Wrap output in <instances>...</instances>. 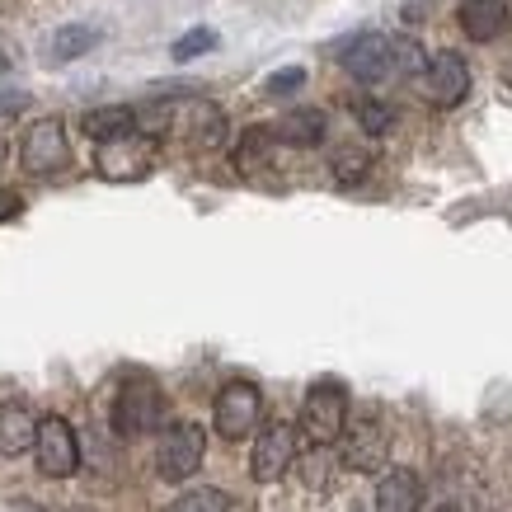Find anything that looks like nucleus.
I'll return each mask as SVG.
<instances>
[{
  "mask_svg": "<svg viewBox=\"0 0 512 512\" xmlns=\"http://www.w3.org/2000/svg\"><path fill=\"white\" fill-rule=\"evenodd\" d=\"M301 85H306V71H301V66H287V71H273V76H268L264 90L273 94V99H282V94L301 90Z\"/></svg>",
  "mask_w": 512,
  "mask_h": 512,
  "instance_id": "nucleus-22",
  "label": "nucleus"
},
{
  "mask_svg": "<svg viewBox=\"0 0 512 512\" xmlns=\"http://www.w3.org/2000/svg\"><path fill=\"white\" fill-rule=\"evenodd\" d=\"M268 146H273V132L268 127H249L240 137V146H235V165L245 174H254L259 165H268Z\"/></svg>",
  "mask_w": 512,
  "mask_h": 512,
  "instance_id": "nucleus-18",
  "label": "nucleus"
},
{
  "mask_svg": "<svg viewBox=\"0 0 512 512\" xmlns=\"http://www.w3.org/2000/svg\"><path fill=\"white\" fill-rule=\"evenodd\" d=\"M33 456H38V470H43L47 480H66V475H76L80 470V442H76V433H71V423L57 419V414L38 419Z\"/></svg>",
  "mask_w": 512,
  "mask_h": 512,
  "instance_id": "nucleus-5",
  "label": "nucleus"
},
{
  "mask_svg": "<svg viewBox=\"0 0 512 512\" xmlns=\"http://www.w3.org/2000/svg\"><path fill=\"white\" fill-rule=\"evenodd\" d=\"M94 43H99V29L94 24H62V29L52 33V43H47V62H76V57H85V52H94Z\"/></svg>",
  "mask_w": 512,
  "mask_h": 512,
  "instance_id": "nucleus-16",
  "label": "nucleus"
},
{
  "mask_svg": "<svg viewBox=\"0 0 512 512\" xmlns=\"http://www.w3.org/2000/svg\"><path fill=\"white\" fill-rule=\"evenodd\" d=\"M5 156H10V146H5V137H0V160H5Z\"/></svg>",
  "mask_w": 512,
  "mask_h": 512,
  "instance_id": "nucleus-27",
  "label": "nucleus"
},
{
  "mask_svg": "<svg viewBox=\"0 0 512 512\" xmlns=\"http://www.w3.org/2000/svg\"><path fill=\"white\" fill-rule=\"evenodd\" d=\"M202 447H207V433H202L198 423H174L156 447L160 480H188L202 466Z\"/></svg>",
  "mask_w": 512,
  "mask_h": 512,
  "instance_id": "nucleus-7",
  "label": "nucleus"
},
{
  "mask_svg": "<svg viewBox=\"0 0 512 512\" xmlns=\"http://www.w3.org/2000/svg\"><path fill=\"white\" fill-rule=\"evenodd\" d=\"M33 437H38V419L24 404H5L0 409V451L5 456H24V451H33Z\"/></svg>",
  "mask_w": 512,
  "mask_h": 512,
  "instance_id": "nucleus-15",
  "label": "nucleus"
},
{
  "mask_svg": "<svg viewBox=\"0 0 512 512\" xmlns=\"http://www.w3.org/2000/svg\"><path fill=\"white\" fill-rule=\"evenodd\" d=\"M19 217V193H10V188H0V221Z\"/></svg>",
  "mask_w": 512,
  "mask_h": 512,
  "instance_id": "nucleus-25",
  "label": "nucleus"
},
{
  "mask_svg": "<svg viewBox=\"0 0 512 512\" xmlns=\"http://www.w3.org/2000/svg\"><path fill=\"white\" fill-rule=\"evenodd\" d=\"M264 419V395L254 381H226L217 390V404H212V428H217L226 442H240L259 428Z\"/></svg>",
  "mask_w": 512,
  "mask_h": 512,
  "instance_id": "nucleus-4",
  "label": "nucleus"
},
{
  "mask_svg": "<svg viewBox=\"0 0 512 512\" xmlns=\"http://www.w3.org/2000/svg\"><path fill=\"white\" fill-rule=\"evenodd\" d=\"M343 71L362 85H376V80L395 76V43L386 33H362L348 52H343Z\"/></svg>",
  "mask_w": 512,
  "mask_h": 512,
  "instance_id": "nucleus-9",
  "label": "nucleus"
},
{
  "mask_svg": "<svg viewBox=\"0 0 512 512\" xmlns=\"http://www.w3.org/2000/svg\"><path fill=\"white\" fill-rule=\"evenodd\" d=\"M170 512H231V498L221 494V489H188V494H179L170 503Z\"/></svg>",
  "mask_w": 512,
  "mask_h": 512,
  "instance_id": "nucleus-19",
  "label": "nucleus"
},
{
  "mask_svg": "<svg viewBox=\"0 0 512 512\" xmlns=\"http://www.w3.org/2000/svg\"><path fill=\"white\" fill-rule=\"evenodd\" d=\"M437 512H461V508H451V503H447V508H437Z\"/></svg>",
  "mask_w": 512,
  "mask_h": 512,
  "instance_id": "nucleus-28",
  "label": "nucleus"
},
{
  "mask_svg": "<svg viewBox=\"0 0 512 512\" xmlns=\"http://www.w3.org/2000/svg\"><path fill=\"white\" fill-rule=\"evenodd\" d=\"M357 123H362V132H372V137H381V132H390V123H395V113H390L386 104H376V99H362V104H357Z\"/></svg>",
  "mask_w": 512,
  "mask_h": 512,
  "instance_id": "nucleus-21",
  "label": "nucleus"
},
{
  "mask_svg": "<svg viewBox=\"0 0 512 512\" xmlns=\"http://www.w3.org/2000/svg\"><path fill=\"white\" fill-rule=\"evenodd\" d=\"M19 165H24L29 174H38V179L66 170V165H71L66 127L57 123V118H38V123L24 132V141H19Z\"/></svg>",
  "mask_w": 512,
  "mask_h": 512,
  "instance_id": "nucleus-6",
  "label": "nucleus"
},
{
  "mask_svg": "<svg viewBox=\"0 0 512 512\" xmlns=\"http://www.w3.org/2000/svg\"><path fill=\"white\" fill-rule=\"evenodd\" d=\"M296 461V428L287 423H268L264 433L254 437V456H249V470H254V480L259 484H273L282 480Z\"/></svg>",
  "mask_w": 512,
  "mask_h": 512,
  "instance_id": "nucleus-8",
  "label": "nucleus"
},
{
  "mask_svg": "<svg viewBox=\"0 0 512 512\" xmlns=\"http://www.w3.org/2000/svg\"><path fill=\"white\" fill-rule=\"evenodd\" d=\"M268 132H273V141H287V146H320V137H325V113L292 109V113H282L278 127H268Z\"/></svg>",
  "mask_w": 512,
  "mask_h": 512,
  "instance_id": "nucleus-14",
  "label": "nucleus"
},
{
  "mask_svg": "<svg viewBox=\"0 0 512 512\" xmlns=\"http://www.w3.org/2000/svg\"><path fill=\"white\" fill-rule=\"evenodd\" d=\"M343 428H348V390H343V381L325 376V381H315L306 390L296 433L306 437L311 447H334V442H343Z\"/></svg>",
  "mask_w": 512,
  "mask_h": 512,
  "instance_id": "nucleus-1",
  "label": "nucleus"
},
{
  "mask_svg": "<svg viewBox=\"0 0 512 512\" xmlns=\"http://www.w3.org/2000/svg\"><path fill=\"white\" fill-rule=\"evenodd\" d=\"M423 85H428V99H433L437 109H456L470 94V66L456 52H437L423 66Z\"/></svg>",
  "mask_w": 512,
  "mask_h": 512,
  "instance_id": "nucleus-10",
  "label": "nucleus"
},
{
  "mask_svg": "<svg viewBox=\"0 0 512 512\" xmlns=\"http://www.w3.org/2000/svg\"><path fill=\"white\" fill-rule=\"evenodd\" d=\"M10 76V57H5V52H0V80Z\"/></svg>",
  "mask_w": 512,
  "mask_h": 512,
  "instance_id": "nucleus-26",
  "label": "nucleus"
},
{
  "mask_svg": "<svg viewBox=\"0 0 512 512\" xmlns=\"http://www.w3.org/2000/svg\"><path fill=\"white\" fill-rule=\"evenodd\" d=\"M217 47V29H188L179 43L170 47L174 62H193V57H202V52H212Z\"/></svg>",
  "mask_w": 512,
  "mask_h": 512,
  "instance_id": "nucleus-20",
  "label": "nucleus"
},
{
  "mask_svg": "<svg viewBox=\"0 0 512 512\" xmlns=\"http://www.w3.org/2000/svg\"><path fill=\"white\" fill-rule=\"evenodd\" d=\"M85 137L90 141H113L123 137V132H137V109H127V104H109V109H94L85 113Z\"/></svg>",
  "mask_w": 512,
  "mask_h": 512,
  "instance_id": "nucleus-17",
  "label": "nucleus"
},
{
  "mask_svg": "<svg viewBox=\"0 0 512 512\" xmlns=\"http://www.w3.org/2000/svg\"><path fill=\"white\" fill-rule=\"evenodd\" d=\"M423 508V484L414 470H386L376 480V512H419Z\"/></svg>",
  "mask_w": 512,
  "mask_h": 512,
  "instance_id": "nucleus-11",
  "label": "nucleus"
},
{
  "mask_svg": "<svg viewBox=\"0 0 512 512\" xmlns=\"http://www.w3.org/2000/svg\"><path fill=\"white\" fill-rule=\"evenodd\" d=\"M348 437V447H343V461L353 470H376L381 466V456H386V433H381V423L376 419H362L353 428H343Z\"/></svg>",
  "mask_w": 512,
  "mask_h": 512,
  "instance_id": "nucleus-13",
  "label": "nucleus"
},
{
  "mask_svg": "<svg viewBox=\"0 0 512 512\" xmlns=\"http://www.w3.org/2000/svg\"><path fill=\"white\" fill-rule=\"evenodd\" d=\"M160 419H165V395L151 376H127L118 400H113V428L118 437H141L156 433Z\"/></svg>",
  "mask_w": 512,
  "mask_h": 512,
  "instance_id": "nucleus-2",
  "label": "nucleus"
},
{
  "mask_svg": "<svg viewBox=\"0 0 512 512\" xmlns=\"http://www.w3.org/2000/svg\"><path fill=\"white\" fill-rule=\"evenodd\" d=\"M362 170H367V156H362V151H343V156L334 160V174H339L343 184H353Z\"/></svg>",
  "mask_w": 512,
  "mask_h": 512,
  "instance_id": "nucleus-23",
  "label": "nucleus"
},
{
  "mask_svg": "<svg viewBox=\"0 0 512 512\" xmlns=\"http://www.w3.org/2000/svg\"><path fill=\"white\" fill-rule=\"evenodd\" d=\"M461 29L470 43H494L508 33V0H466L461 5Z\"/></svg>",
  "mask_w": 512,
  "mask_h": 512,
  "instance_id": "nucleus-12",
  "label": "nucleus"
},
{
  "mask_svg": "<svg viewBox=\"0 0 512 512\" xmlns=\"http://www.w3.org/2000/svg\"><path fill=\"white\" fill-rule=\"evenodd\" d=\"M24 104H29V94H24V90H15V85H5V80H0V118H10V113H19V109H24Z\"/></svg>",
  "mask_w": 512,
  "mask_h": 512,
  "instance_id": "nucleus-24",
  "label": "nucleus"
},
{
  "mask_svg": "<svg viewBox=\"0 0 512 512\" xmlns=\"http://www.w3.org/2000/svg\"><path fill=\"white\" fill-rule=\"evenodd\" d=\"M156 165V141L146 137V132H123V137L113 141H99V151H94V170L104 174L109 184H132V179H146Z\"/></svg>",
  "mask_w": 512,
  "mask_h": 512,
  "instance_id": "nucleus-3",
  "label": "nucleus"
}]
</instances>
